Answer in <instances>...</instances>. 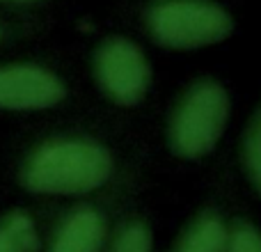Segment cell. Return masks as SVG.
Here are the masks:
<instances>
[{"label":"cell","instance_id":"cell-1","mask_svg":"<svg viewBox=\"0 0 261 252\" xmlns=\"http://www.w3.org/2000/svg\"><path fill=\"white\" fill-rule=\"evenodd\" d=\"M113 174V156L87 138L48 140L32 152L21 181L32 193L81 195L103 186Z\"/></svg>","mask_w":261,"mask_h":252},{"label":"cell","instance_id":"cell-2","mask_svg":"<svg viewBox=\"0 0 261 252\" xmlns=\"http://www.w3.org/2000/svg\"><path fill=\"white\" fill-rule=\"evenodd\" d=\"M229 119V94L213 78H199L172 108L167 140L181 158H199L218 144Z\"/></svg>","mask_w":261,"mask_h":252},{"label":"cell","instance_id":"cell-3","mask_svg":"<svg viewBox=\"0 0 261 252\" xmlns=\"http://www.w3.org/2000/svg\"><path fill=\"white\" fill-rule=\"evenodd\" d=\"M147 30L165 48H199L227 39L231 16L213 0H153L147 7Z\"/></svg>","mask_w":261,"mask_h":252},{"label":"cell","instance_id":"cell-4","mask_svg":"<svg viewBox=\"0 0 261 252\" xmlns=\"http://www.w3.org/2000/svg\"><path fill=\"white\" fill-rule=\"evenodd\" d=\"M94 78L110 101L135 106L151 85V69L144 53L126 37H110L94 53Z\"/></svg>","mask_w":261,"mask_h":252},{"label":"cell","instance_id":"cell-5","mask_svg":"<svg viewBox=\"0 0 261 252\" xmlns=\"http://www.w3.org/2000/svg\"><path fill=\"white\" fill-rule=\"evenodd\" d=\"M64 99V85L41 67L16 64L0 69V108L41 110Z\"/></svg>","mask_w":261,"mask_h":252},{"label":"cell","instance_id":"cell-6","mask_svg":"<svg viewBox=\"0 0 261 252\" xmlns=\"http://www.w3.org/2000/svg\"><path fill=\"white\" fill-rule=\"evenodd\" d=\"M103 241V216L92 207H78L60 222L50 243V252H101Z\"/></svg>","mask_w":261,"mask_h":252},{"label":"cell","instance_id":"cell-7","mask_svg":"<svg viewBox=\"0 0 261 252\" xmlns=\"http://www.w3.org/2000/svg\"><path fill=\"white\" fill-rule=\"evenodd\" d=\"M227 225L220 213L206 209L197 213L184 230L174 252H225Z\"/></svg>","mask_w":261,"mask_h":252},{"label":"cell","instance_id":"cell-8","mask_svg":"<svg viewBox=\"0 0 261 252\" xmlns=\"http://www.w3.org/2000/svg\"><path fill=\"white\" fill-rule=\"evenodd\" d=\"M0 252H39V236L30 216L14 211L0 220Z\"/></svg>","mask_w":261,"mask_h":252},{"label":"cell","instance_id":"cell-9","mask_svg":"<svg viewBox=\"0 0 261 252\" xmlns=\"http://www.w3.org/2000/svg\"><path fill=\"white\" fill-rule=\"evenodd\" d=\"M241 163L252 188L261 195V106L254 110L252 119L245 126L241 140Z\"/></svg>","mask_w":261,"mask_h":252},{"label":"cell","instance_id":"cell-10","mask_svg":"<svg viewBox=\"0 0 261 252\" xmlns=\"http://www.w3.org/2000/svg\"><path fill=\"white\" fill-rule=\"evenodd\" d=\"M151 230L142 220H128L115 232L110 252H151Z\"/></svg>","mask_w":261,"mask_h":252},{"label":"cell","instance_id":"cell-11","mask_svg":"<svg viewBox=\"0 0 261 252\" xmlns=\"http://www.w3.org/2000/svg\"><path fill=\"white\" fill-rule=\"evenodd\" d=\"M225 252H261V232L252 222L236 220L227 230Z\"/></svg>","mask_w":261,"mask_h":252},{"label":"cell","instance_id":"cell-12","mask_svg":"<svg viewBox=\"0 0 261 252\" xmlns=\"http://www.w3.org/2000/svg\"><path fill=\"white\" fill-rule=\"evenodd\" d=\"M16 3H28V0H16Z\"/></svg>","mask_w":261,"mask_h":252},{"label":"cell","instance_id":"cell-13","mask_svg":"<svg viewBox=\"0 0 261 252\" xmlns=\"http://www.w3.org/2000/svg\"><path fill=\"white\" fill-rule=\"evenodd\" d=\"M0 35H3V30H0Z\"/></svg>","mask_w":261,"mask_h":252}]
</instances>
